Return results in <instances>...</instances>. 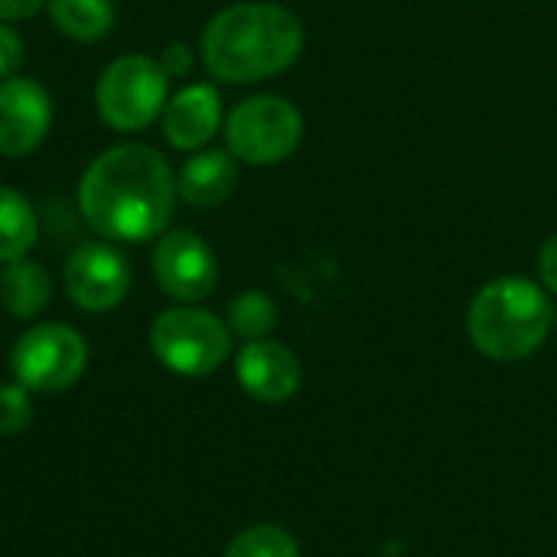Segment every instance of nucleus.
I'll return each mask as SVG.
<instances>
[{
	"mask_svg": "<svg viewBox=\"0 0 557 557\" xmlns=\"http://www.w3.org/2000/svg\"><path fill=\"white\" fill-rule=\"evenodd\" d=\"M176 173L147 144H117L91 160L78 186L85 222L111 242H150L170 225Z\"/></svg>",
	"mask_w": 557,
	"mask_h": 557,
	"instance_id": "f257e3e1",
	"label": "nucleus"
},
{
	"mask_svg": "<svg viewBox=\"0 0 557 557\" xmlns=\"http://www.w3.org/2000/svg\"><path fill=\"white\" fill-rule=\"evenodd\" d=\"M304 49L300 20L281 3H235L215 13L202 33V62L219 82L248 85L297 62Z\"/></svg>",
	"mask_w": 557,
	"mask_h": 557,
	"instance_id": "f03ea898",
	"label": "nucleus"
},
{
	"mask_svg": "<svg viewBox=\"0 0 557 557\" xmlns=\"http://www.w3.org/2000/svg\"><path fill=\"white\" fill-rule=\"evenodd\" d=\"M473 346L496 362H519L542 349L552 330V300L525 277H496L470 304Z\"/></svg>",
	"mask_w": 557,
	"mask_h": 557,
	"instance_id": "7ed1b4c3",
	"label": "nucleus"
},
{
	"mask_svg": "<svg viewBox=\"0 0 557 557\" xmlns=\"http://www.w3.org/2000/svg\"><path fill=\"white\" fill-rule=\"evenodd\" d=\"M150 352L176 375H212L232 356V330L199 307H170L150 326Z\"/></svg>",
	"mask_w": 557,
	"mask_h": 557,
	"instance_id": "20e7f679",
	"label": "nucleus"
},
{
	"mask_svg": "<svg viewBox=\"0 0 557 557\" xmlns=\"http://www.w3.org/2000/svg\"><path fill=\"white\" fill-rule=\"evenodd\" d=\"M170 95V75L163 72V65L150 55H121L114 59L95 88V104L98 114L108 127L121 131V134H134L150 127L163 108Z\"/></svg>",
	"mask_w": 557,
	"mask_h": 557,
	"instance_id": "39448f33",
	"label": "nucleus"
},
{
	"mask_svg": "<svg viewBox=\"0 0 557 557\" xmlns=\"http://www.w3.org/2000/svg\"><path fill=\"white\" fill-rule=\"evenodd\" d=\"M88 369V343L65 323H39L26 330L10 352L13 382L29 395H59Z\"/></svg>",
	"mask_w": 557,
	"mask_h": 557,
	"instance_id": "423d86ee",
	"label": "nucleus"
},
{
	"mask_svg": "<svg viewBox=\"0 0 557 557\" xmlns=\"http://www.w3.org/2000/svg\"><path fill=\"white\" fill-rule=\"evenodd\" d=\"M304 137V117L294 101L281 95H255L242 101L225 121V140L235 160L251 166H274L287 160Z\"/></svg>",
	"mask_w": 557,
	"mask_h": 557,
	"instance_id": "0eeeda50",
	"label": "nucleus"
},
{
	"mask_svg": "<svg viewBox=\"0 0 557 557\" xmlns=\"http://www.w3.org/2000/svg\"><path fill=\"white\" fill-rule=\"evenodd\" d=\"M65 294L69 300L85 310V313H108L124 304L131 294V264L127 258L104 245V242H88L72 251L65 261Z\"/></svg>",
	"mask_w": 557,
	"mask_h": 557,
	"instance_id": "6e6552de",
	"label": "nucleus"
},
{
	"mask_svg": "<svg viewBox=\"0 0 557 557\" xmlns=\"http://www.w3.org/2000/svg\"><path fill=\"white\" fill-rule=\"evenodd\" d=\"M153 277L166 297L180 304H199L219 284V261L196 232L176 228L160 235L153 248Z\"/></svg>",
	"mask_w": 557,
	"mask_h": 557,
	"instance_id": "1a4fd4ad",
	"label": "nucleus"
},
{
	"mask_svg": "<svg viewBox=\"0 0 557 557\" xmlns=\"http://www.w3.org/2000/svg\"><path fill=\"white\" fill-rule=\"evenodd\" d=\"M52 127L49 91L23 75L0 82V153L26 157L33 153Z\"/></svg>",
	"mask_w": 557,
	"mask_h": 557,
	"instance_id": "9d476101",
	"label": "nucleus"
},
{
	"mask_svg": "<svg viewBox=\"0 0 557 557\" xmlns=\"http://www.w3.org/2000/svg\"><path fill=\"white\" fill-rule=\"evenodd\" d=\"M235 375L238 385L264 405H281L297 395L304 382L300 359L274 339H255L245 343V349L235 356Z\"/></svg>",
	"mask_w": 557,
	"mask_h": 557,
	"instance_id": "9b49d317",
	"label": "nucleus"
},
{
	"mask_svg": "<svg viewBox=\"0 0 557 557\" xmlns=\"http://www.w3.org/2000/svg\"><path fill=\"white\" fill-rule=\"evenodd\" d=\"M222 124V98L212 85H186L163 108V134L176 150H199Z\"/></svg>",
	"mask_w": 557,
	"mask_h": 557,
	"instance_id": "f8f14e48",
	"label": "nucleus"
},
{
	"mask_svg": "<svg viewBox=\"0 0 557 557\" xmlns=\"http://www.w3.org/2000/svg\"><path fill=\"white\" fill-rule=\"evenodd\" d=\"M238 183L235 157L225 150H199L176 173V196L193 209L222 206Z\"/></svg>",
	"mask_w": 557,
	"mask_h": 557,
	"instance_id": "ddd939ff",
	"label": "nucleus"
},
{
	"mask_svg": "<svg viewBox=\"0 0 557 557\" xmlns=\"http://www.w3.org/2000/svg\"><path fill=\"white\" fill-rule=\"evenodd\" d=\"M49 300H52V281L42 264L29 258L7 261L0 274V304L7 307L10 317L33 320L49 307Z\"/></svg>",
	"mask_w": 557,
	"mask_h": 557,
	"instance_id": "4468645a",
	"label": "nucleus"
},
{
	"mask_svg": "<svg viewBox=\"0 0 557 557\" xmlns=\"http://www.w3.org/2000/svg\"><path fill=\"white\" fill-rule=\"evenodd\" d=\"M49 16L62 36L95 42L111 33L117 13L111 0H49Z\"/></svg>",
	"mask_w": 557,
	"mask_h": 557,
	"instance_id": "2eb2a0df",
	"label": "nucleus"
},
{
	"mask_svg": "<svg viewBox=\"0 0 557 557\" xmlns=\"http://www.w3.org/2000/svg\"><path fill=\"white\" fill-rule=\"evenodd\" d=\"M39 219L29 206V199L10 186H0V261L26 258V251L36 245Z\"/></svg>",
	"mask_w": 557,
	"mask_h": 557,
	"instance_id": "dca6fc26",
	"label": "nucleus"
},
{
	"mask_svg": "<svg viewBox=\"0 0 557 557\" xmlns=\"http://www.w3.org/2000/svg\"><path fill=\"white\" fill-rule=\"evenodd\" d=\"M228 330L248 343L268 339L277 326V304L264 290H245L228 304Z\"/></svg>",
	"mask_w": 557,
	"mask_h": 557,
	"instance_id": "f3484780",
	"label": "nucleus"
},
{
	"mask_svg": "<svg viewBox=\"0 0 557 557\" xmlns=\"http://www.w3.org/2000/svg\"><path fill=\"white\" fill-rule=\"evenodd\" d=\"M225 557H300V545L284 525H251L228 542Z\"/></svg>",
	"mask_w": 557,
	"mask_h": 557,
	"instance_id": "a211bd4d",
	"label": "nucleus"
},
{
	"mask_svg": "<svg viewBox=\"0 0 557 557\" xmlns=\"http://www.w3.org/2000/svg\"><path fill=\"white\" fill-rule=\"evenodd\" d=\"M33 424L29 392L16 382L0 385V437H16Z\"/></svg>",
	"mask_w": 557,
	"mask_h": 557,
	"instance_id": "6ab92c4d",
	"label": "nucleus"
},
{
	"mask_svg": "<svg viewBox=\"0 0 557 557\" xmlns=\"http://www.w3.org/2000/svg\"><path fill=\"white\" fill-rule=\"evenodd\" d=\"M23 65V42L20 36L0 23V78H13Z\"/></svg>",
	"mask_w": 557,
	"mask_h": 557,
	"instance_id": "aec40b11",
	"label": "nucleus"
},
{
	"mask_svg": "<svg viewBox=\"0 0 557 557\" xmlns=\"http://www.w3.org/2000/svg\"><path fill=\"white\" fill-rule=\"evenodd\" d=\"M539 271H542V281L545 287L557 294V235H552L542 248V258H539Z\"/></svg>",
	"mask_w": 557,
	"mask_h": 557,
	"instance_id": "412c9836",
	"label": "nucleus"
},
{
	"mask_svg": "<svg viewBox=\"0 0 557 557\" xmlns=\"http://www.w3.org/2000/svg\"><path fill=\"white\" fill-rule=\"evenodd\" d=\"M46 3H49V0H0V23L33 16V13H36V10H42Z\"/></svg>",
	"mask_w": 557,
	"mask_h": 557,
	"instance_id": "4be33fe9",
	"label": "nucleus"
},
{
	"mask_svg": "<svg viewBox=\"0 0 557 557\" xmlns=\"http://www.w3.org/2000/svg\"><path fill=\"white\" fill-rule=\"evenodd\" d=\"M157 62H160L163 72L173 78V75H180V72L189 69V49H186V46H170V49L163 52V59H157Z\"/></svg>",
	"mask_w": 557,
	"mask_h": 557,
	"instance_id": "5701e85b",
	"label": "nucleus"
}]
</instances>
